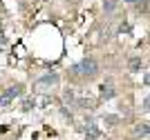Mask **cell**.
Returning <instances> with one entry per match:
<instances>
[{
	"instance_id": "6da1fadb",
	"label": "cell",
	"mask_w": 150,
	"mask_h": 140,
	"mask_svg": "<svg viewBox=\"0 0 150 140\" xmlns=\"http://www.w3.org/2000/svg\"><path fill=\"white\" fill-rule=\"evenodd\" d=\"M72 73L79 76V78H94L99 73V62L94 58H85V60H81L79 65L72 67Z\"/></svg>"
},
{
	"instance_id": "7a4b0ae2",
	"label": "cell",
	"mask_w": 150,
	"mask_h": 140,
	"mask_svg": "<svg viewBox=\"0 0 150 140\" xmlns=\"http://www.w3.org/2000/svg\"><path fill=\"white\" fill-rule=\"evenodd\" d=\"M85 138L88 140L101 138V129L94 125V118H85Z\"/></svg>"
},
{
	"instance_id": "3957f363",
	"label": "cell",
	"mask_w": 150,
	"mask_h": 140,
	"mask_svg": "<svg viewBox=\"0 0 150 140\" xmlns=\"http://www.w3.org/2000/svg\"><path fill=\"white\" fill-rule=\"evenodd\" d=\"M56 82H58V73H45V76L38 78V85L40 87H54Z\"/></svg>"
},
{
	"instance_id": "277c9868",
	"label": "cell",
	"mask_w": 150,
	"mask_h": 140,
	"mask_svg": "<svg viewBox=\"0 0 150 140\" xmlns=\"http://www.w3.org/2000/svg\"><path fill=\"white\" fill-rule=\"evenodd\" d=\"M101 96L105 98V100H110V98L117 96V89L112 87V80H108V82H103V85H101Z\"/></svg>"
},
{
	"instance_id": "5b68a950",
	"label": "cell",
	"mask_w": 150,
	"mask_h": 140,
	"mask_svg": "<svg viewBox=\"0 0 150 140\" xmlns=\"http://www.w3.org/2000/svg\"><path fill=\"white\" fill-rule=\"evenodd\" d=\"M128 67H130V71H141V67H144V60H141L139 56H134V58H130Z\"/></svg>"
},
{
	"instance_id": "8992f818",
	"label": "cell",
	"mask_w": 150,
	"mask_h": 140,
	"mask_svg": "<svg viewBox=\"0 0 150 140\" xmlns=\"http://www.w3.org/2000/svg\"><path fill=\"white\" fill-rule=\"evenodd\" d=\"M5 91L9 93L11 98H18V96H23V91H25V89H23V85H11L9 89H5Z\"/></svg>"
},
{
	"instance_id": "52a82bcc",
	"label": "cell",
	"mask_w": 150,
	"mask_h": 140,
	"mask_svg": "<svg viewBox=\"0 0 150 140\" xmlns=\"http://www.w3.org/2000/svg\"><path fill=\"white\" fill-rule=\"evenodd\" d=\"M11 102H13V98L9 96L7 91H2V93H0V109H5V107H9Z\"/></svg>"
},
{
	"instance_id": "ba28073f",
	"label": "cell",
	"mask_w": 150,
	"mask_h": 140,
	"mask_svg": "<svg viewBox=\"0 0 150 140\" xmlns=\"http://www.w3.org/2000/svg\"><path fill=\"white\" fill-rule=\"evenodd\" d=\"M137 136L139 138H148V122H141V125H137Z\"/></svg>"
},
{
	"instance_id": "9c48e42d",
	"label": "cell",
	"mask_w": 150,
	"mask_h": 140,
	"mask_svg": "<svg viewBox=\"0 0 150 140\" xmlns=\"http://www.w3.org/2000/svg\"><path fill=\"white\" fill-rule=\"evenodd\" d=\"M103 9H105V13H112L117 9V0H103Z\"/></svg>"
},
{
	"instance_id": "30bf717a",
	"label": "cell",
	"mask_w": 150,
	"mask_h": 140,
	"mask_svg": "<svg viewBox=\"0 0 150 140\" xmlns=\"http://www.w3.org/2000/svg\"><path fill=\"white\" fill-rule=\"evenodd\" d=\"M130 29H132L130 22H121L119 24V31H121V33H130Z\"/></svg>"
},
{
	"instance_id": "8fae6325",
	"label": "cell",
	"mask_w": 150,
	"mask_h": 140,
	"mask_svg": "<svg viewBox=\"0 0 150 140\" xmlns=\"http://www.w3.org/2000/svg\"><path fill=\"white\" fill-rule=\"evenodd\" d=\"M103 120H105L108 125H117V122H119V118L114 116V114H110V116H105V118H103Z\"/></svg>"
},
{
	"instance_id": "7c38bea8",
	"label": "cell",
	"mask_w": 150,
	"mask_h": 140,
	"mask_svg": "<svg viewBox=\"0 0 150 140\" xmlns=\"http://www.w3.org/2000/svg\"><path fill=\"white\" fill-rule=\"evenodd\" d=\"M76 104H79V107H88V104H92V100H88V98H79Z\"/></svg>"
},
{
	"instance_id": "4fadbf2b",
	"label": "cell",
	"mask_w": 150,
	"mask_h": 140,
	"mask_svg": "<svg viewBox=\"0 0 150 140\" xmlns=\"http://www.w3.org/2000/svg\"><path fill=\"white\" fill-rule=\"evenodd\" d=\"M31 107H36V102H34V100H31V98H29V100H25V109L29 111Z\"/></svg>"
},
{
	"instance_id": "5bb4252c",
	"label": "cell",
	"mask_w": 150,
	"mask_h": 140,
	"mask_svg": "<svg viewBox=\"0 0 150 140\" xmlns=\"http://www.w3.org/2000/svg\"><path fill=\"white\" fill-rule=\"evenodd\" d=\"M65 100H67V102H74V93H72V91H65Z\"/></svg>"
},
{
	"instance_id": "9a60e30c",
	"label": "cell",
	"mask_w": 150,
	"mask_h": 140,
	"mask_svg": "<svg viewBox=\"0 0 150 140\" xmlns=\"http://www.w3.org/2000/svg\"><path fill=\"white\" fill-rule=\"evenodd\" d=\"M0 47H2V49L7 47V40H5V38H2V36H0Z\"/></svg>"
},
{
	"instance_id": "2e32d148",
	"label": "cell",
	"mask_w": 150,
	"mask_h": 140,
	"mask_svg": "<svg viewBox=\"0 0 150 140\" xmlns=\"http://www.w3.org/2000/svg\"><path fill=\"white\" fill-rule=\"evenodd\" d=\"M0 36H2V24H0Z\"/></svg>"
},
{
	"instance_id": "e0dca14e",
	"label": "cell",
	"mask_w": 150,
	"mask_h": 140,
	"mask_svg": "<svg viewBox=\"0 0 150 140\" xmlns=\"http://www.w3.org/2000/svg\"><path fill=\"white\" fill-rule=\"evenodd\" d=\"M125 2H137V0H125Z\"/></svg>"
}]
</instances>
